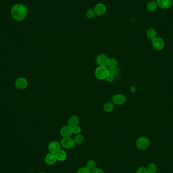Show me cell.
Listing matches in <instances>:
<instances>
[{
  "label": "cell",
  "mask_w": 173,
  "mask_h": 173,
  "mask_svg": "<svg viewBox=\"0 0 173 173\" xmlns=\"http://www.w3.org/2000/svg\"><path fill=\"white\" fill-rule=\"evenodd\" d=\"M27 9L26 6L23 4H16L12 8L11 14L12 17L15 20L21 21L27 16Z\"/></svg>",
  "instance_id": "6da1fadb"
},
{
  "label": "cell",
  "mask_w": 173,
  "mask_h": 173,
  "mask_svg": "<svg viewBox=\"0 0 173 173\" xmlns=\"http://www.w3.org/2000/svg\"><path fill=\"white\" fill-rule=\"evenodd\" d=\"M108 75V69L106 66H99L95 72V75L99 79H105Z\"/></svg>",
  "instance_id": "7a4b0ae2"
},
{
  "label": "cell",
  "mask_w": 173,
  "mask_h": 173,
  "mask_svg": "<svg viewBox=\"0 0 173 173\" xmlns=\"http://www.w3.org/2000/svg\"><path fill=\"white\" fill-rule=\"evenodd\" d=\"M150 145V141L147 138L142 137L138 139L136 141V146L140 150H144Z\"/></svg>",
  "instance_id": "3957f363"
},
{
  "label": "cell",
  "mask_w": 173,
  "mask_h": 173,
  "mask_svg": "<svg viewBox=\"0 0 173 173\" xmlns=\"http://www.w3.org/2000/svg\"><path fill=\"white\" fill-rule=\"evenodd\" d=\"M61 144L64 148L71 149L75 146V143L74 140L70 137H64L61 141Z\"/></svg>",
  "instance_id": "277c9868"
},
{
  "label": "cell",
  "mask_w": 173,
  "mask_h": 173,
  "mask_svg": "<svg viewBox=\"0 0 173 173\" xmlns=\"http://www.w3.org/2000/svg\"><path fill=\"white\" fill-rule=\"evenodd\" d=\"M113 102L114 104L120 105L124 103L126 101V97L122 94H117L115 95L113 98Z\"/></svg>",
  "instance_id": "5b68a950"
},
{
  "label": "cell",
  "mask_w": 173,
  "mask_h": 173,
  "mask_svg": "<svg viewBox=\"0 0 173 173\" xmlns=\"http://www.w3.org/2000/svg\"><path fill=\"white\" fill-rule=\"evenodd\" d=\"M72 128L69 125L63 127L60 130V134L62 137H70L72 135Z\"/></svg>",
  "instance_id": "8992f818"
},
{
  "label": "cell",
  "mask_w": 173,
  "mask_h": 173,
  "mask_svg": "<svg viewBox=\"0 0 173 173\" xmlns=\"http://www.w3.org/2000/svg\"><path fill=\"white\" fill-rule=\"evenodd\" d=\"M108 59H109L106 55L102 54L98 55L97 56L96 59V61L99 66L106 67L107 66V63H108Z\"/></svg>",
  "instance_id": "52a82bcc"
},
{
  "label": "cell",
  "mask_w": 173,
  "mask_h": 173,
  "mask_svg": "<svg viewBox=\"0 0 173 173\" xmlns=\"http://www.w3.org/2000/svg\"><path fill=\"white\" fill-rule=\"evenodd\" d=\"M61 148V145L58 142L56 141H54L51 142V143L49 144L48 149L49 150L51 153H56L59 150H60Z\"/></svg>",
  "instance_id": "ba28073f"
},
{
  "label": "cell",
  "mask_w": 173,
  "mask_h": 173,
  "mask_svg": "<svg viewBox=\"0 0 173 173\" xmlns=\"http://www.w3.org/2000/svg\"><path fill=\"white\" fill-rule=\"evenodd\" d=\"M94 11L96 15H102L105 13L106 11V7L105 5L102 3H99L95 6L94 8Z\"/></svg>",
  "instance_id": "9c48e42d"
},
{
  "label": "cell",
  "mask_w": 173,
  "mask_h": 173,
  "mask_svg": "<svg viewBox=\"0 0 173 173\" xmlns=\"http://www.w3.org/2000/svg\"><path fill=\"white\" fill-rule=\"evenodd\" d=\"M153 47L156 50H161L164 47V42L162 39L156 38L153 40Z\"/></svg>",
  "instance_id": "30bf717a"
},
{
  "label": "cell",
  "mask_w": 173,
  "mask_h": 173,
  "mask_svg": "<svg viewBox=\"0 0 173 173\" xmlns=\"http://www.w3.org/2000/svg\"><path fill=\"white\" fill-rule=\"evenodd\" d=\"M27 79L23 77H20L15 82V86L17 88L21 90L25 88L27 86Z\"/></svg>",
  "instance_id": "8fae6325"
},
{
  "label": "cell",
  "mask_w": 173,
  "mask_h": 173,
  "mask_svg": "<svg viewBox=\"0 0 173 173\" xmlns=\"http://www.w3.org/2000/svg\"><path fill=\"white\" fill-rule=\"evenodd\" d=\"M45 162L48 165H52L56 162L57 158L55 153H50L47 154L45 158Z\"/></svg>",
  "instance_id": "7c38bea8"
},
{
  "label": "cell",
  "mask_w": 173,
  "mask_h": 173,
  "mask_svg": "<svg viewBox=\"0 0 173 173\" xmlns=\"http://www.w3.org/2000/svg\"><path fill=\"white\" fill-rule=\"evenodd\" d=\"M158 4L160 7L163 9H167L172 5V0H158Z\"/></svg>",
  "instance_id": "4fadbf2b"
},
{
  "label": "cell",
  "mask_w": 173,
  "mask_h": 173,
  "mask_svg": "<svg viewBox=\"0 0 173 173\" xmlns=\"http://www.w3.org/2000/svg\"><path fill=\"white\" fill-rule=\"evenodd\" d=\"M79 123V117L76 115H72L68 120V125H69L72 128L78 126Z\"/></svg>",
  "instance_id": "5bb4252c"
},
{
  "label": "cell",
  "mask_w": 173,
  "mask_h": 173,
  "mask_svg": "<svg viewBox=\"0 0 173 173\" xmlns=\"http://www.w3.org/2000/svg\"><path fill=\"white\" fill-rule=\"evenodd\" d=\"M56 156L57 160H58L59 161L62 162L66 160L67 158V155L64 151L60 150L57 153H55Z\"/></svg>",
  "instance_id": "9a60e30c"
},
{
  "label": "cell",
  "mask_w": 173,
  "mask_h": 173,
  "mask_svg": "<svg viewBox=\"0 0 173 173\" xmlns=\"http://www.w3.org/2000/svg\"><path fill=\"white\" fill-rule=\"evenodd\" d=\"M157 3L153 1H150L149 2L146 6L147 9L149 12H153L157 8Z\"/></svg>",
  "instance_id": "2e32d148"
},
{
  "label": "cell",
  "mask_w": 173,
  "mask_h": 173,
  "mask_svg": "<svg viewBox=\"0 0 173 173\" xmlns=\"http://www.w3.org/2000/svg\"><path fill=\"white\" fill-rule=\"evenodd\" d=\"M113 108L114 104L113 102H107L104 105V110L107 113H109L113 111Z\"/></svg>",
  "instance_id": "e0dca14e"
},
{
  "label": "cell",
  "mask_w": 173,
  "mask_h": 173,
  "mask_svg": "<svg viewBox=\"0 0 173 173\" xmlns=\"http://www.w3.org/2000/svg\"><path fill=\"white\" fill-rule=\"evenodd\" d=\"M156 35L157 34H156V31L153 28L149 29L147 32V36L148 37V38L151 40H153L154 39H155Z\"/></svg>",
  "instance_id": "ac0fdd59"
},
{
  "label": "cell",
  "mask_w": 173,
  "mask_h": 173,
  "mask_svg": "<svg viewBox=\"0 0 173 173\" xmlns=\"http://www.w3.org/2000/svg\"><path fill=\"white\" fill-rule=\"evenodd\" d=\"M118 64V62L116 59L114 58L109 59L107 63V66L109 68H116Z\"/></svg>",
  "instance_id": "d6986e66"
},
{
  "label": "cell",
  "mask_w": 173,
  "mask_h": 173,
  "mask_svg": "<svg viewBox=\"0 0 173 173\" xmlns=\"http://www.w3.org/2000/svg\"><path fill=\"white\" fill-rule=\"evenodd\" d=\"M96 166V162L93 160H90L86 162V167L91 171V170L94 169V168H95Z\"/></svg>",
  "instance_id": "ffe728a7"
},
{
  "label": "cell",
  "mask_w": 173,
  "mask_h": 173,
  "mask_svg": "<svg viewBox=\"0 0 173 173\" xmlns=\"http://www.w3.org/2000/svg\"><path fill=\"white\" fill-rule=\"evenodd\" d=\"M96 15L95 11L94 9H89L86 10L85 13L86 17L88 18H93L95 17V16Z\"/></svg>",
  "instance_id": "44dd1931"
},
{
  "label": "cell",
  "mask_w": 173,
  "mask_h": 173,
  "mask_svg": "<svg viewBox=\"0 0 173 173\" xmlns=\"http://www.w3.org/2000/svg\"><path fill=\"white\" fill-rule=\"evenodd\" d=\"M147 169L149 173H155L157 171V167L153 163H150L147 166Z\"/></svg>",
  "instance_id": "7402d4cb"
},
{
  "label": "cell",
  "mask_w": 173,
  "mask_h": 173,
  "mask_svg": "<svg viewBox=\"0 0 173 173\" xmlns=\"http://www.w3.org/2000/svg\"><path fill=\"white\" fill-rule=\"evenodd\" d=\"M108 74L113 75L115 77H117V76L119 75V69L117 67L114 68H109V69H108Z\"/></svg>",
  "instance_id": "603a6c76"
},
{
  "label": "cell",
  "mask_w": 173,
  "mask_h": 173,
  "mask_svg": "<svg viewBox=\"0 0 173 173\" xmlns=\"http://www.w3.org/2000/svg\"><path fill=\"white\" fill-rule=\"evenodd\" d=\"M73 140L75 144H81L84 141V137L82 135H77L75 136Z\"/></svg>",
  "instance_id": "cb8c5ba5"
},
{
  "label": "cell",
  "mask_w": 173,
  "mask_h": 173,
  "mask_svg": "<svg viewBox=\"0 0 173 173\" xmlns=\"http://www.w3.org/2000/svg\"><path fill=\"white\" fill-rule=\"evenodd\" d=\"M77 173H91V171L86 167H83L79 169Z\"/></svg>",
  "instance_id": "d4e9b609"
},
{
  "label": "cell",
  "mask_w": 173,
  "mask_h": 173,
  "mask_svg": "<svg viewBox=\"0 0 173 173\" xmlns=\"http://www.w3.org/2000/svg\"><path fill=\"white\" fill-rule=\"evenodd\" d=\"M73 133L75 134H79L81 132V128L79 126L74 127L72 128Z\"/></svg>",
  "instance_id": "484cf974"
},
{
  "label": "cell",
  "mask_w": 173,
  "mask_h": 173,
  "mask_svg": "<svg viewBox=\"0 0 173 173\" xmlns=\"http://www.w3.org/2000/svg\"><path fill=\"white\" fill-rule=\"evenodd\" d=\"M137 173H149L147 169L144 167H140L137 169Z\"/></svg>",
  "instance_id": "4316f807"
},
{
  "label": "cell",
  "mask_w": 173,
  "mask_h": 173,
  "mask_svg": "<svg viewBox=\"0 0 173 173\" xmlns=\"http://www.w3.org/2000/svg\"><path fill=\"white\" fill-rule=\"evenodd\" d=\"M114 78H115V77H114V76L111 75H109V74H108L107 77H106L105 79L107 82H109V83H111V82H113V80H114Z\"/></svg>",
  "instance_id": "83f0119b"
},
{
  "label": "cell",
  "mask_w": 173,
  "mask_h": 173,
  "mask_svg": "<svg viewBox=\"0 0 173 173\" xmlns=\"http://www.w3.org/2000/svg\"><path fill=\"white\" fill-rule=\"evenodd\" d=\"M91 173H104L103 171L99 168H94L91 171Z\"/></svg>",
  "instance_id": "f1b7e54d"
},
{
  "label": "cell",
  "mask_w": 173,
  "mask_h": 173,
  "mask_svg": "<svg viewBox=\"0 0 173 173\" xmlns=\"http://www.w3.org/2000/svg\"><path fill=\"white\" fill-rule=\"evenodd\" d=\"M131 90H132V92H135L136 91V89L134 86H132L131 87Z\"/></svg>",
  "instance_id": "f546056e"
},
{
  "label": "cell",
  "mask_w": 173,
  "mask_h": 173,
  "mask_svg": "<svg viewBox=\"0 0 173 173\" xmlns=\"http://www.w3.org/2000/svg\"><path fill=\"white\" fill-rule=\"evenodd\" d=\"M45 173V172H40V173Z\"/></svg>",
  "instance_id": "4dcf8cb0"
},
{
  "label": "cell",
  "mask_w": 173,
  "mask_h": 173,
  "mask_svg": "<svg viewBox=\"0 0 173 173\" xmlns=\"http://www.w3.org/2000/svg\"></svg>",
  "instance_id": "1f68e13d"
}]
</instances>
